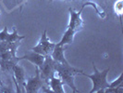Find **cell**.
Wrapping results in <instances>:
<instances>
[{
	"label": "cell",
	"instance_id": "7a4b0ae2",
	"mask_svg": "<svg viewBox=\"0 0 123 93\" xmlns=\"http://www.w3.org/2000/svg\"><path fill=\"white\" fill-rule=\"evenodd\" d=\"M92 74H86L83 71L80 73L81 75L88 77L92 83V87L90 90V93H104L105 88L109 87V82L107 81V74L109 72V68H106L103 71H99L96 68L94 62H92Z\"/></svg>",
	"mask_w": 123,
	"mask_h": 93
},
{
	"label": "cell",
	"instance_id": "e0dca14e",
	"mask_svg": "<svg viewBox=\"0 0 123 93\" xmlns=\"http://www.w3.org/2000/svg\"><path fill=\"white\" fill-rule=\"evenodd\" d=\"M104 93H123V87L119 86L116 87H107L104 90Z\"/></svg>",
	"mask_w": 123,
	"mask_h": 93
},
{
	"label": "cell",
	"instance_id": "52a82bcc",
	"mask_svg": "<svg viewBox=\"0 0 123 93\" xmlns=\"http://www.w3.org/2000/svg\"><path fill=\"white\" fill-rule=\"evenodd\" d=\"M85 7L81 6L80 9L79 11H75L73 8H69L68 12H69V21H68V28L72 29L76 33L80 32V30L83 29L84 27V21L81 18V12L83 10Z\"/></svg>",
	"mask_w": 123,
	"mask_h": 93
},
{
	"label": "cell",
	"instance_id": "9c48e42d",
	"mask_svg": "<svg viewBox=\"0 0 123 93\" xmlns=\"http://www.w3.org/2000/svg\"><path fill=\"white\" fill-rule=\"evenodd\" d=\"M66 50V47L63 45H59V44H55V47L51 53V58L54 60L55 62L57 63H68V62L66 60L64 52Z\"/></svg>",
	"mask_w": 123,
	"mask_h": 93
},
{
	"label": "cell",
	"instance_id": "30bf717a",
	"mask_svg": "<svg viewBox=\"0 0 123 93\" xmlns=\"http://www.w3.org/2000/svg\"><path fill=\"white\" fill-rule=\"evenodd\" d=\"M44 58L45 56L42 55V54H39L37 52H34V51H30L28 52L27 54H25L24 56L20 57L21 60H27L30 62H31L34 66H36L38 68H40L42 66V64L43 63V61H44Z\"/></svg>",
	"mask_w": 123,
	"mask_h": 93
},
{
	"label": "cell",
	"instance_id": "2e32d148",
	"mask_svg": "<svg viewBox=\"0 0 123 93\" xmlns=\"http://www.w3.org/2000/svg\"><path fill=\"white\" fill-rule=\"evenodd\" d=\"M122 81H123V74H121L118 75L117 79L113 80L112 82H109V87H119V86H122Z\"/></svg>",
	"mask_w": 123,
	"mask_h": 93
},
{
	"label": "cell",
	"instance_id": "4fadbf2b",
	"mask_svg": "<svg viewBox=\"0 0 123 93\" xmlns=\"http://www.w3.org/2000/svg\"><path fill=\"white\" fill-rule=\"evenodd\" d=\"M76 34H77V33L75 31H73L72 29L67 27V30L63 34V36H62L61 40L58 42V44H59V45H63V46L71 44L73 42L74 37H75V35H76Z\"/></svg>",
	"mask_w": 123,
	"mask_h": 93
},
{
	"label": "cell",
	"instance_id": "ac0fdd59",
	"mask_svg": "<svg viewBox=\"0 0 123 93\" xmlns=\"http://www.w3.org/2000/svg\"><path fill=\"white\" fill-rule=\"evenodd\" d=\"M48 1H49V2H53V1H54V0H48Z\"/></svg>",
	"mask_w": 123,
	"mask_h": 93
},
{
	"label": "cell",
	"instance_id": "7c38bea8",
	"mask_svg": "<svg viewBox=\"0 0 123 93\" xmlns=\"http://www.w3.org/2000/svg\"><path fill=\"white\" fill-rule=\"evenodd\" d=\"M19 61H21L20 57H17L12 60H2L0 59V69L2 72L6 73H12L13 67L18 63Z\"/></svg>",
	"mask_w": 123,
	"mask_h": 93
},
{
	"label": "cell",
	"instance_id": "5bb4252c",
	"mask_svg": "<svg viewBox=\"0 0 123 93\" xmlns=\"http://www.w3.org/2000/svg\"><path fill=\"white\" fill-rule=\"evenodd\" d=\"M82 6L86 7V6H92V7H94V9H95V11L96 13L98 14V16L100 17L101 19H105V11L101 8V7H99L96 3H94V2H92V1H87V2H84L83 4H82Z\"/></svg>",
	"mask_w": 123,
	"mask_h": 93
},
{
	"label": "cell",
	"instance_id": "5b68a950",
	"mask_svg": "<svg viewBox=\"0 0 123 93\" xmlns=\"http://www.w3.org/2000/svg\"><path fill=\"white\" fill-rule=\"evenodd\" d=\"M12 78L16 86V92H25V85L27 79H26L24 69L18 63H17L13 67Z\"/></svg>",
	"mask_w": 123,
	"mask_h": 93
},
{
	"label": "cell",
	"instance_id": "8fae6325",
	"mask_svg": "<svg viewBox=\"0 0 123 93\" xmlns=\"http://www.w3.org/2000/svg\"><path fill=\"white\" fill-rule=\"evenodd\" d=\"M48 87H49L50 90H51L52 92L65 93L64 84H63V82H62L61 78H60L56 74H54V75L49 79Z\"/></svg>",
	"mask_w": 123,
	"mask_h": 93
},
{
	"label": "cell",
	"instance_id": "9a60e30c",
	"mask_svg": "<svg viewBox=\"0 0 123 93\" xmlns=\"http://www.w3.org/2000/svg\"><path fill=\"white\" fill-rule=\"evenodd\" d=\"M114 10L116 15L118 16L119 18V21L120 23L122 22V12H123V0H117L115 3H114Z\"/></svg>",
	"mask_w": 123,
	"mask_h": 93
},
{
	"label": "cell",
	"instance_id": "277c9868",
	"mask_svg": "<svg viewBox=\"0 0 123 93\" xmlns=\"http://www.w3.org/2000/svg\"><path fill=\"white\" fill-rule=\"evenodd\" d=\"M55 44L56 43H53L50 41L47 36V32L46 30H44L42 34V36L40 38L39 42L37 43L35 47H33L31 49V50L43 56H50L54 48L55 47Z\"/></svg>",
	"mask_w": 123,
	"mask_h": 93
},
{
	"label": "cell",
	"instance_id": "ba28073f",
	"mask_svg": "<svg viewBox=\"0 0 123 93\" xmlns=\"http://www.w3.org/2000/svg\"><path fill=\"white\" fill-rule=\"evenodd\" d=\"M25 38V36H19L17 31L16 27H13V31L9 34L7 31V27H4V29L0 32V41H6V42H17L21 41Z\"/></svg>",
	"mask_w": 123,
	"mask_h": 93
},
{
	"label": "cell",
	"instance_id": "6da1fadb",
	"mask_svg": "<svg viewBox=\"0 0 123 93\" xmlns=\"http://www.w3.org/2000/svg\"><path fill=\"white\" fill-rule=\"evenodd\" d=\"M55 71L64 85H68L74 93L80 92V90L76 87L74 83V78L77 74H80L82 70L78 69L68 63H57L55 62Z\"/></svg>",
	"mask_w": 123,
	"mask_h": 93
},
{
	"label": "cell",
	"instance_id": "ffe728a7",
	"mask_svg": "<svg viewBox=\"0 0 123 93\" xmlns=\"http://www.w3.org/2000/svg\"><path fill=\"white\" fill-rule=\"evenodd\" d=\"M0 84H1V85H3V84H2V82H1V80H0Z\"/></svg>",
	"mask_w": 123,
	"mask_h": 93
},
{
	"label": "cell",
	"instance_id": "44dd1931",
	"mask_svg": "<svg viewBox=\"0 0 123 93\" xmlns=\"http://www.w3.org/2000/svg\"><path fill=\"white\" fill-rule=\"evenodd\" d=\"M0 14H1V11H0Z\"/></svg>",
	"mask_w": 123,
	"mask_h": 93
},
{
	"label": "cell",
	"instance_id": "3957f363",
	"mask_svg": "<svg viewBox=\"0 0 123 93\" xmlns=\"http://www.w3.org/2000/svg\"><path fill=\"white\" fill-rule=\"evenodd\" d=\"M40 71V75L41 78L43 82L44 87L42 88V90L44 92H50L49 87H48V82L49 79L55 74V62L54 60L51 58V56H45L43 63L42 64V66L39 68Z\"/></svg>",
	"mask_w": 123,
	"mask_h": 93
},
{
	"label": "cell",
	"instance_id": "d6986e66",
	"mask_svg": "<svg viewBox=\"0 0 123 93\" xmlns=\"http://www.w3.org/2000/svg\"><path fill=\"white\" fill-rule=\"evenodd\" d=\"M2 87H3V85H1V84H0V88H1Z\"/></svg>",
	"mask_w": 123,
	"mask_h": 93
},
{
	"label": "cell",
	"instance_id": "8992f818",
	"mask_svg": "<svg viewBox=\"0 0 123 93\" xmlns=\"http://www.w3.org/2000/svg\"><path fill=\"white\" fill-rule=\"evenodd\" d=\"M44 87L43 82L40 75L39 68L35 66V74L34 76L29 77L26 81L25 92L27 93H38Z\"/></svg>",
	"mask_w": 123,
	"mask_h": 93
}]
</instances>
